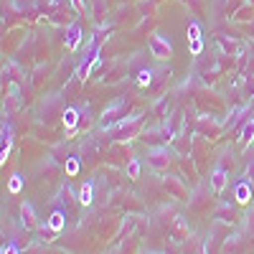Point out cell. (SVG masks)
<instances>
[{"mask_svg":"<svg viewBox=\"0 0 254 254\" xmlns=\"http://www.w3.org/2000/svg\"><path fill=\"white\" fill-rule=\"evenodd\" d=\"M140 120H142V115H132V117H122L117 125H112L107 132H112L117 140H130L132 135H135V130H137V125H140Z\"/></svg>","mask_w":254,"mask_h":254,"instance_id":"6da1fadb","label":"cell"},{"mask_svg":"<svg viewBox=\"0 0 254 254\" xmlns=\"http://www.w3.org/2000/svg\"><path fill=\"white\" fill-rule=\"evenodd\" d=\"M147 49H150V54L158 59V61H165L173 56V46L171 41H168L163 33H153L150 38H147Z\"/></svg>","mask_w":254,"mask_h":254,"instance_id":"7a4b0ae2","label":"cell"},{"mask_svg":"<svg viewBox=\"0 0 254 254\" xmlns=\"http://www.w3.org/2000/svg\"><path fill=\"white\" fill-rule=\"evenodd\" d=\"M125 110H127V99H117L115 104H110V107L102 112V122H99V127H102V130H110L112 125H117V122L122 120L120 115H122Z\"/></svg>","mask_w":254,"mask_h":254,"instance_id":"3957f363","label":"cell"},{"mask_svg":"<svg viewBox=\"0 0 254 254\" xmlns=\"http://www.w3.org/2000/svg\"><path fill=\"white\" fill-rule=\"evenodd\" d=\"M147 163H150L155 171H163V168L171 165V155H168L165 147H153V150L147 153Z\"/></svg>","mask_w":254,"mask_h":254,"instance_id":"277c9868","label":"cell"},{"mask_svg":"<svg viewBox=\"0 0 254 254\" xmlns=\"http://www.w3.org/2000/svg\"><path fill=\"white\" fill-rule=\"evenodd\" d=\"M81 38H84L81 26H79V23H69V26H66V33H64L66 49H69V51H76V49H79V44H81Z\"/></svg>","mask_w":254,"mask_h":254,"instance_id":"5b68a950","label":"cell"},{"mask_svg":"<svg viewBox=\"0 0 254 254\" xmlns=\"http://www.w3.org/2000/svg\"><path fill=\"white\" fill-rule=\"evenodd\" d=\"M10 147H13V130H10V125L3 122V145H0V163L3 165L10 155Z\"/></svg>","mask_w":254,"mask_h":254,"instance_id":"8992f818","label":"cell"},{"mask_svg":"<svg viewBox=\"0 0 254 254\" xmlns=\"http://www.w3.org/2000/svg\"><path fill=\"white\" fill-rule=\"evenodd\" d=\"M20 219H23V226H26V229H36V226H38V219H36V214H33V206H31L28 201L20 206Z\"/></svg>","mask_w":254,"mask_h":254,"instance_id":"52a82bcc","label":"cell"},{"mask_svg":"<svg viewBox=\"0 0 254 254\" xmlns=\"http://www.w3.org/2000/svg\"><path fill=\"white\" fill-rule=\"evenodd\" d=\"M226 183H229V176L221 171V168H216L214 176H211V188H214V193H221V190L226 188Z\"/></svg>","mask_w":254,"mask_h":254,"instance_id":"ba28073f","label":"cell"},{"mask_svg":"<svg viewBox=\"0 0 254 254\" xmlns=\"http://www.w3.org/2000/svg\"><path fill=\"white\" fill-rule=\"evenodd\" d=\"M234 198H237L239 203H249V198H252V188H249L247 181L237 183V188H234Z\"/></svg>","mask_w":254,"mask_h":254,"instance_id":"9c48e42d","label":"cell"},{"mask_svg":"<svg viewBox=\"0 0 254 254\" xmlns=\"http://www.w3.org/2000/svg\"><path fill=\"white\" fill-rule=\"evenodd\" d=\"M64 224H66V216H64L61 211H54V214L49 216V224H46V226H49L51 231H56V234H59V231L64 229Z\"/></svg>","mask_w":254,"mask_h":254,"instance_id":"30bf717a","label":"cell"},{"mask_svg":"<svg viewBox=\"0 0 254 254\" xmlns=\"http://www.w3.org/2000/svg\"><path fill=\"white\" fill-rule=\"evenodd\" d=\"M79 201H81L84 206H92V201H94V183H84V186H81Z\"/></svg>","mask_w":254,"mask_h":254,"instance_id":"8fae6325","label":"cell"},{"mask_svg":"<svg viewBox=\"0 0 254 254\" xmlns=\"http://www.w3.org/2000/svg\"><path fill=\"white\" fill-rule=\"evenodd\" d=\"M76 122H79V110H74V107L64 110V127H66V130H74Z\"/></svg>","mask_w":254,"mask_h":254,"instance_id":"7c38bea8","label":"cell"},{"mask_svg":"<svg viewBox=\"0 0 254 254\" xmlns=\"http://www.w3.org/2000/svg\"><path fill=\"white\" fill-rule=\"evenodd\" d=\"M242 142H244V145L254 142V120H249V122L244 125V130H242Z\"/></svg>","mask_w":254,"mask_h":254,"instance_id":"4fadbf2b","label":"cell"},{"mask_svg":"<svg viewBox=\"0 0 254 254\" xmlns=\"http://www.w3.org/2000/svg\"><path fill=\"white\" fill-rule=\"evenodd\" d=\"M127 176H130V178H140V160L137 158L127 160Z\"/></svg>","mask_w":254,"mask_h":254,"instance_id":"5bb4252c","label":"cell"},{"mask_svg":"<svg viewBox=\"0 0 254 254\" xmlns=\"http://www.w3.org/2000/svg\"><path fill=\"white\" fill-rule=\"evenodd\" d=\"M20 188H23V176H13L10 181H8V190H10V193H20Z\"/></svg>","mask_w":254,"mask_h":254,"instance_id":"9a60e30c","label":"cell"},{"mask_svg":"<svg viewBox=\"0 0 254 254\" xmlns=\"http://www.w3.org/2000/svg\"><path fill=\"white\" fill-rule=\"evenodd\" d=\"M201 38V26H198V20H190L188 23V41H198Z\"/></svg>","mask_w":254,"mask_h":254,"instance_id":"2e32d148","label":"cell"},{"mask_svg":"<svg viewBox=\"0 0 254 254\" xmlns=\"http://www.w3.org/2000/svg\"><path fill=\"white\" fill-rule=\"evenodd\" d=\"M150 81H153V69H142L137 74V84H140V87H147Z\"/></svg>","mask_w":254,"mask_h":254,"instance_id":"e0dca14e","label":"cell"},{"mask_svg":"<svg viewBox=\"0 0 254 254\" xmlns=\"http://www.w3.org/2000/svg\"><path fill=\"white\" fill-rule=\"evenodd\" d=\"M188 51H190V56H201V51H203V38L188 41Z\"/></svg>","mask_w":254,"mask_h":254,"instance_id":"ac0fdd59","label":"cell"},{"mask_svg":"<svg viewBox=\"0 0 254 254\" xmlns=\"http://www.w3.org/2000/svg\"><path fill=\"white\" fill-rule=\"evenodd\" d=\"M219 44H221V49H224V51H229V54H239V46L234 44V41H226V38H219Z\"/></svg>","mask_w":254,"mask_h":254,"instance_id":"d6986e66","label":"cell"},{"mask_svg":"<svg viewBox=\"0 0 254 254\" xmlns=\"http://www.w3.org/2000/svg\"><path fill=\"white\" fill-rule=\"evenodd\" d=\"M79 173V160L76 158H69L66 160V176H76Z\"/></svg>","mask_w":254,"mask_h":254,"instance_id":"ffe728a7","label":"cell"},{"mask_svg":"<svg viewBox=\"0 0 254 254\" xmlns=\"http://www.w3.org/2000/svg\"><path fill=\"white\" fill-rule=\"evenodd\" d=\"M252 13H254V10L247 5V8H242V10L237 13V20H247V18H252Z\"/></svg>","mask_w":254,"mask_h":254,"instance_id":"44dd1931","label":"cell"},{"mask_svg":"<svg viewBox=\"0 0 254 254\" xmlns=\"http://www.w3.org/2000/svg\"><path fill=\"white\" fill-rule=\"evenodd\" d=\"M71 3H74L76 10H84V8H87V0H71Z\"/></svg>","mask_w":254,"mask_h":254,"instance_id":"7402d4cb","label":"cell"},{"mask_svg":"<svg viewBox=\"0 0 254 254\" xmlns=\"http://www.w3.org/2000/svg\"><path fill=\"white\" fill-rule=\"evenodd\" d=\"M3 254H18V249L13 244H8V247H3Z\"/></svg>","mask_w":254,"mask_h":254,"instance_id":"603a6c76","label":"cell"}]
</instances>
